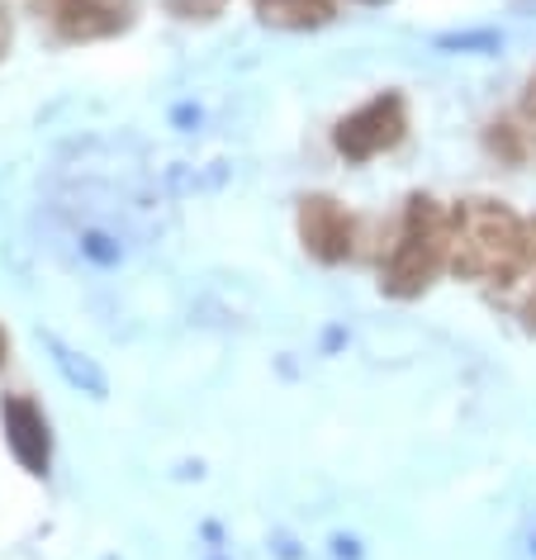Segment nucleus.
<instances>
[{
	"instance_id": "4",
	"label": "nucleus",
	"mask_w": 536,
	"mask_h": 560,
	"mask_svg": "<svg viewBox=\"0 0 536 560\" xmlns=\"http://www.w3.org/2000/svg\"><path fill=\"white\" fill-rule=\"evenodd\" d=\"M0 418H5V442H10V452H15L20 466L30 475H48L53 438H48V418L38 413V404L34 399H5Z\"/></svg>"
},
{
	"instance_id": "10",
	"label": "nucleus",
	"mask_w": 536,
	"mask_h": 560,
	"mask_svg": "<svg viewBox=\"0 0 536 560\" xmlns=\"http://www.w3.org/2000/svg\"><path fill=\"white\" fill-rule=\"evenodd\" d=\"M0 352H5V338H0Z\"/></svg>"
},
{
	"instance_id": "1",
	"label": "nucleus",
	"mask_w": 536,
	"mask_h": 560,
	"mask_svg": "<svg viewBox=\"0 0 536 560\" xmlns=\"http://www.w3.org/2000/svg\"><path fill=\"white\" fill-rule=\"evenodd\" d=\"M522 247H527L522 223L508 214L503 205H489V200L461 205L456 229L446 233L451 266H456L461 276H503V271H513Z\"/></svg>"
},
{
	"instance_id": "3",
	"label": "nucleus",
	"mask_w": 536,
	"mask_h": 560,
	"mask_svg": "<svg viewBox=\"0 0 536 560\" xmlns=\"http://www.w3.org/2000/svg\"><path fill=\"white\" fill-rule=\"evenodd\" d=\"M404 138V101L399 95H380V101L361 105L351 119L337 124V148L351 162H371L385 148H394Z\"/></svg>"
},
{
	"instance_id": "5",
	"label": "nucleus",
	"mask_w": 536,
	"mask_h": 560,
	"mask_svg": "<svg viewBox=\"0 0 536 560\" xmlns=\"http://www.w3.org/2000/svg\"><path fill=\"white\" fill-rule=\"evenodd\" d=\"M300 233H304V247L323 261H342L351 252V223L333 200H308L300 214Z\"/></svg>"
},
{
	"instance_id": "9",
	"label": "nucleus",
	"mask_w": 536,
	"mask_h": 560,
	"mask_svg": "<svg viewBox=\"0 0 536 560\" xmlns=\"http://www.w3.org/2000/svg\"><path fill=\"white\" fill-rule=\"evenodd\" d=\"M436 48H499V34H451L436 38Z\"/></svg>"
},
{
	"instance_id": "2",
	"label": "nucleus",
	"mask_w": 536,
	"mask_h": 560,
	"mask_svg": "<svg viewBox=\"0 0 536 560\" xmlns=\"http://www.w3.org/2000/svg\"><path fill=\"white\" fill-rule=\"evenodd\" d=\"M442 252H446L442 219H436V209L428 200H418L413 214H408V229L399 233V243H394L389 261H385V290L389 295H413V290H422L428 276L436 271V261H442Z\"/></svg>"
},
{
	"instance_id": "8",
	"label": "nucleus",
	"mask_w": 536,
	"mask_h": 560,
	"mask_svg": "<svg viewBox=\"0 0 536 560\" xmlns=\"http://www.w3.org/2000/svg\"><path fill=\"white\" fill-rule=\"evenodd\" d=\"M62 34H72V38H95V34H109L119 24L115 10H105V5H95V0H72V5H62Z\"/></svg>"
},
{
	"instance_id": "6",
	"label": "nucleus",
	"mask_w": 536,
	"mask_h": 560,
	"mask_svg": "<svg viewBox=\"0 0 536 560\" xmlns=\"http://www.w3.org/2000/svg\"><path fill=\"white\" fill-rule=\"evenodd\" d=\"M38 342H44L48 361L58 366V375L77 389V395H86V399H105V395H109V375L101 371V361H95V357L77 352V347L62 342L58 332H38Z\"/></svg>"
},
{
	"instance_id": "7",
	"label": "nucleus",
	"mask_w": 536,
	"mask_h": 560,
	"mask_svg": "<svg viewBox=\"0 0 536 560\" xmlns=\"http://www.w3.org/2000/svg\"><path fill=\"white\" fill-rule=\"evenodd\" d=\"M261 20L280 30H308V24L328 20V0H257Z\"/></svg>"
}]
</instances>
